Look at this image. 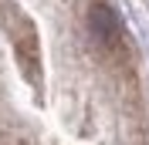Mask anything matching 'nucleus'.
Segmentation results:
<instances>
[{"mask_svg":"<svg viewBox=\"0 0 149 145\" xmlns=\"http://www.w3.org/2000/svg\"><path fill=\"white\" fill-rule=\"evenodd\" d=\"M17 54H20V61H24V68H37V41H34V34H20L17 37Z\"/></svg>","mask_w":149,"mask_h":145,"instance_id":"obj_2","label":"nucleus"},{"mask_svg":"<svg viewBox=\"0 0 149 145\" xmlns=\"http://www.w3.org/2000/svg\"><path fill=\"white\" fill-rule=\"evenodd\" d=\"M88 34H92L95 44L105 47V51L119 47V41H122V20H119V14H115L112 7H105V3H95V7L88 10Z\"/></svg>","mask_w":149,"mask_h":145,"instance_id":"obj_1","label":"nucleus"}]
</instances>
